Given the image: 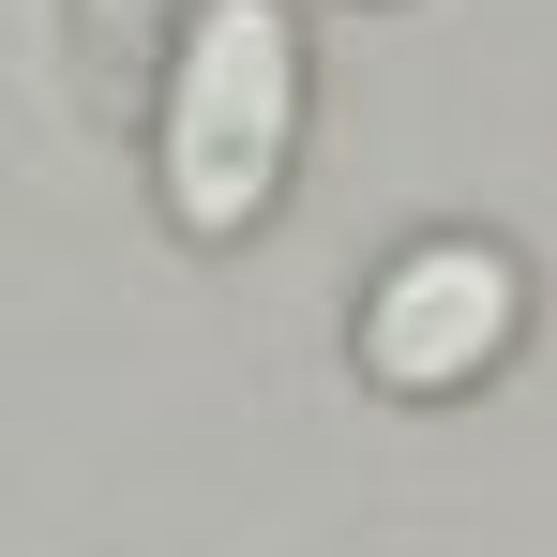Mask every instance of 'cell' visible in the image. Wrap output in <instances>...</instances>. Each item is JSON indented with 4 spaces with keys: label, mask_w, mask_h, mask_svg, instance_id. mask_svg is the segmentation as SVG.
Returning <instances> with one entry per match:
<instances>
[{
    "label": "cell",
    "mask_w": 557,
    "mask_h": 557,
    "mask_svg": "<svg viewBox=\"0 0 557 557\" xmlns=\"http://www.w3.org/2000/svg\"><path fill=\"white\" fill-rule=\"evenodd\" d=\"M301 151V30L286 0H196L182 61H166V121H151V196L182 242H257Z\"/></svg>",
    "instance_id": "cell-1"
},
{
    "label": "cell",
    "mask_w": 557,
    "mask_h": 557,
    "mask_svg": "<svg viewBox=\"0 0 557 557\" xmlns=\"http://www.w3.org/2000/svg\"><path fill=\"white\" fill-rule=\"evenodd\" d=\"M512 332H528V272L497 257V242H407L392 272L362 286V376L376 392H407V407H437V392H482V376L512 362Z\"/></svg>",
    "instance_id": "cell-2"
}]
</instances>
